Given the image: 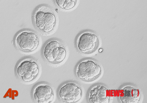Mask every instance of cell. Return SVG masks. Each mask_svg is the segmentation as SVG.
I'll use <instances>...</instances> for the list:
<instances>
[{
  "mask_svg": "<svg viewBox=\"0 0 147 103\" xmlns=\"http://www.w3.org/2000/svg\"><path fill=\"white\" fill-rule=\"evenodd\" d=\"M110 90L102 85L93 87L89 93V100L92 103H108L110 98Z\"/></svg>",
  "mask_w": 147,
  "mask_h": 103,
  "instance_id": "9",
  "label": "cell"
},
{
  "mask_svg": "<svg viewBox=\"0 0 147 103\" xmlns=\"http://www.w3.org/2000/svg\"><path fill=\"white\" fill-rule=\"evenodd\" d=\"M18 76L23 81L30 82L38 76L39 67L37 62L32 58H27L21 60L16 68Z\"/></svg>",
  "mask_w": 147,
  "mask_h": 103,
  "instance_id": "4",
  "label": "cell"
},
{
  "mask_svg": "<svg viewBox=\"0 0 147 103\" xmlns=\"http://www.w3.org/2000/svg\"><path fill=\"white\" fill-rule=\"evenodd\" d=\"M98 37L94 33L85 31L80 34L77 38L78 49L82 53L90 54L95 51L99 45Z\"/></svg>",
  "mask_w": 147,
  "mask_h": 103,
  "instance_id": "6",
  "label": "cell"
},
{
  "mask_svg": "<svg viewBox=\"0 0 147 103\" xmlns=\"http://www.w3.org/2000/svg\"><path fill=\"white\" fill-rule=\"evenodd\" d=\"M102 72L100 66L91 60H84L78 64L76 74L79 78L84 81H90L96 79Z\"/></svg>",
  "mask_w": 147,
  "mask_h": 103,
  "instance_id": "5",
  "label": "cell"
},
{
  "mask_svg": "<svg viewBox=\"0 0 147 103\" xmlns=\"http://www.w3.org/2000/svg\"><path fill=\"white\" fill-rule=\"evenodd\" d=\"M15 42L17 48L26 52H31L38 47L39 39L36 32L29 29H24L16 35Z\"/></svg>",
  "mask_w": 147,
  "mask_h": 103,
  "instance_id": "2",
  "label": "cell"
},
{
  "mask_svg": "<svg viewBox=\"0 0 147 103\" xmlns=\"http://www.w3.org/2000/svg\"><path fill=\"white\" fill-rule=\"evenodd\" d=\"M32 20L35 29L45 35L49 34L54 30L57 20L53 8L46 4L40 5L34 9Z\"/></svg>",
  "mask_w": 147,
  "mask_h": 103,
  "instance_id": "1",
  "label": "cell"
},
{
  "mask_svg": "<svg viewBox=\"0 0 147 103\" xmlns=\"http://www.w3.org/2000/svg\"><path fill=\"white\" fill-rule=\"evenodd\" d=\"M120 99L122 103H137L140 99L139 90L130 86H127L120 91Z\"/></svg>",
  "mask_w": 147,
  "mask_h": 103,
  "instance_id": "10",
  "label": "cell"
},
{
  "mask_svg": "<svg viewBox=\"0 0 147 103\" xmlns=\"http://www.w3.org/2000/svg\"><path fill=\"white\" fill-rule=\"evenodd\" d=\"M57 5L64 9L69 10L74 7L77 1L76 0H55L54 1Z\"/></svg>",
  "mask_w": 147,
  "mask_h": 103,
  "instance_id": "11",
  "label": "cell"
},
{
  "mask_svg": "<svg viewBox=\"0 0 147 103\" xmlns=\"http://www.w3.org/2000/svg\"><path fill=\"white\" fill-rule=\"evenodd\" d=\"M60 98L66 103H75L79 101L82 95V89L77 83L69 82L60 87L59 91Z\"/></svg>",
  "mask_w": 147,
  "mask_h": 103,
  "instance_id": "7",
  "label": "cell"
},
{
  "mask_svg": "<svg viewBox=\"0 0 147 103\" xmlns=\"http://www.w3.org/2000/svg\"><path fill=\"white\" fill-rule=\"evenodd\" d=\"M45 58L49 62L57 64L65 59L67 52L63 43L57 39H52L45 45L43 50Z\"/></svg>",
  "mask_w": 147,
  "mask_h": 103,
  "instance_id": "3",
  "label": "cell"
},
{
  "mask_svg": "<svg viewBox=\"0 0 147 103\" xmlns=\"http://www.w3.org/2000/svg\"><path fill=\"white\" fill-rule=\"evenodd\" d=\"M34 99L39 103H50L53 100L54 94L52 88L48 85L40 84L37 86L33 92Z\"/></svg>",
  "mask_w": 147,
  "mask_h": 103,
  "instance_id": "8",
  "label": "cell"
}]
</instances>
